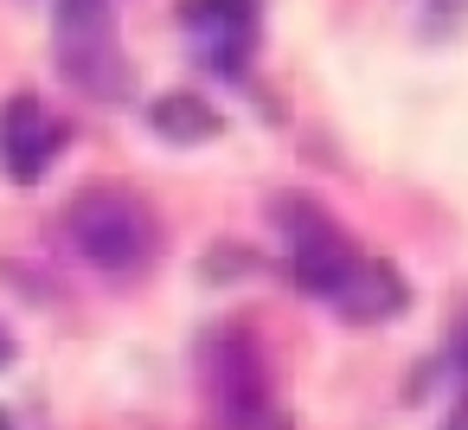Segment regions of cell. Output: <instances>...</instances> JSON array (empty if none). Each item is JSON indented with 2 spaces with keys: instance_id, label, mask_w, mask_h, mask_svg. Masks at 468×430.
I'll list each match as a JSON object with an SVG mask.
<instances>
[{
  "instance_id": "9",
  "label": "cell",
  "mask_w": 468,
  "mask_h": 430,
  "mask_svg": "<svg viewBox=\"0 0 468 430\" xmlns=\"http://www.w3.org/2000/svg\"><path fill=\"white\" fill-rule=\"evenodd\" d=\"M449 366L468 379V321H462V328H455V340H449Z\"/></svg>"
},
{
  "instance_id": "3",
  "label": "cell",
  "mask_w": 468,
  "mask_h": 430,
  "mask_svg": "<svg viewBox=\"0 0 468 430\" xmlns=\"http://www.w3.org/2000/svg\"><path fill=\"white\" fill-rule=\"evenodd\" d=\"M52 46H58L65 78H71L84 97L116 103V97L135 91V71H129V59H122V46H116V27H110V0H58V33H52Z\"/></svg>"
},
{
  "instance_id": "10",
  "label": "cell",
  "mask_w": 468,
  "mask_h": 430,
  "mask_svg": "<svg viewBox=\"0 0 468 430\" xmlns=\"http://www.w3.org/2000/svg\"><path fill=\"white\" fill-rule=\"evenodd\" d=\"M442 430H468V392H462V404L449 411V424H442Z\"/></svg>"
},
{
  "instance_id": "8",
  "label": "cell",
  "mask_w": 468,
  "mask_h": 430,
  "mask_svg": "<svg viewBox=\"0 0 468 430\" xmlns=\"http://www.w3.org/2000/svg\"><path fill=\"white\" fill-rule=\"evenodd\" d=\"M270 219L282 225V238H289V251H302V244H327V238H340V225H334V212H327V206H314V199H302V193H276V199H270Z\"/></svg>"
},
{
  "instance_id": "11",
  "label": "cell",
  "mask_w": 468,
  "mask_h": 430,
  "mask_svg": "<svg viewBox=\"0 0 468 430\" xmlns=\"http://www.w3.org/2000/svg\"><path fill=\"white\" fill-rule=\"evenodd\" d=\"M0 366H14V334L0 328Z\"/></svg>"
},
{
  "instance_id": "6",
  "label": "cell",
  "mask_w": 468,
  "mask_h": 430,
  "mask_svg": "<svg viewBox=\"0 0 468 430\" xmlns=\"http://www.w3.org/2000/svg\"><path fill=\"white\" fill-rule=\"evenodd\" d=\"M334 308L353 315V321H391L404 308V276L391 263H378V257H359V270L346 276V289H340Z\"/></svg>"
},
{
  "instance_id": "2",
  "label": "cell",
  "mask_w": 468,
  "mask_h": 430,
  "mask_svg": "<svg viewBox=\"0 0 468 430\" xmlns=\"http://www.w3.org/2000/svg\"><path fill=\"white\" fill-rule=\"evenodd\" d=\"M206 379H212V404H218L225 430H289V417L270 392V360L244 321H225L206 340Z\"/></svg>"
},
{
  "instance_id": "4",
  "label": "cell",
  "mask_w": 468,
  "mask_h": 430,
  "mask_svg": "<svg viewBox=\"0 0 468 430\" xmlns=\"http://www.w3.org/2000/svg\"><path fill=\"white\" fill-rule=\"evenodd\" d=\"M65 142H71V123H58L33 91L0 103V167H7V180H20V187L46 180V167L58 161Z\"/></svg>"
},
{
  "instance_id": "1",
  "label": "cell",
  "mask_w": 468,
  "mask_h": 430,
  "mask_svg": "<svg viewBox=\"0 0 468 430\" xmlns=\"http://www.w3.org/2000/svg\"><path fill=\"white\" fill-rule=\"evenodd\" d=\"M65 231L71 244L103 270V276H135L148 270L161 231H154V212L129 193V187H84L71 206H65Z\"/></svg>"
},
{
  "instance_id": "7",
  "label": "cell",
  "mask_w": 468,
  "mask_h": 430,
  "mask_svg": "<svg viewBox=\"0 0 468 430\" xmlns=\"http://www.w3.org/2000/svg\"><path fill=\"white\" fill-rule=\"evenodd\" d=\"M148 123H154L161 142H180V148H199V142H212V135L225 129L218 110H212L206 97H193V91H167V97H154Z\"/></svg>"
},
{
  "instance_id": "5",
  "label": "cell",
  "mask_w": 468,
  "mask_h": 430,
  "mask_svg": "<svg viewBox=\"0 0 468 430\" xmlns=\"http://www.w3.org/2000/svg\"><path fill=\"white\" fill-rule=\"evenodd\" d=\"M257 7L263 0H180L186 33L206 39V65L218 78H244L250 46H257Z\"/></svg>"
}]
</instances>
